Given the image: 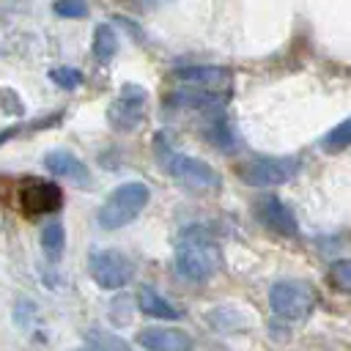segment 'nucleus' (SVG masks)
I'll return each instance as SVG.
<instances>
[{"label": "nucleus", "mask_w": 351, "mask_h": 351, "mask_svg": "<svg viewBox=\"0 0 351 351\" xmlns=\"http://www.w3.org/2000/svg\"><path fill=\"white\" fill-rule=\"evenodd\" d=\"M222 266V252L214 233L203 225H189L176 241V271L189 282H206Z\"/></svg>", "instance_id": "1"}, {"label": "nucleus", "mask_w": 351, "mask_h": 351, "mask_svg": "<svg viewBox=\"0 0 351 351\" xmlns=\"http://www.w3.org/2000/svg\"><path fill=\"white\" fill-rule=\"evenodd\" d=\"M148 200H151V189H148L143 181L118 184V186L107 195V200L99 206V211H96L99 228H101V230L126 228L132 219L140 217V211L148 206Z\"/></svg>", "instance_id": "2"}, {"label": "nucleus", "mask_w": 351, "mask_h": 351, "mask_svg": "<svg viewBox=\"0 0 351 351\" xmlns=\"http://www.w3.org/2000/svg\"><path fill=\"white\" fill-rule=\"evenodd\" d=\"M159 159H162L165 170L170 173V178L178 181L181 186L192 189V192H214L222 184L217 170L208 162L189 156V154H181V151H173L162 140H159Z\"/></svg>", "instance_id": "3"}, {"label": "nucleus", "mask_w": 351, "mask_h": 351, "mask_svg": "<svg viewBox=\"0 0 351 351\" xmlns=\"http://www.w3.org/2000/svg\"><path fill=\"white\" fill-rule=\"evenodd\" d=\"M299 170H302V162L296 156H250L236 165L239 181L258 189L280 186L293 176H299Z\"/></svg>", "instance_id": "4"}, {"label": "nucleus", "mask_w": 351, "mask_h": 351, "mask_svg": "<svg viewBox=\"0 0 351 351\" xmlns=\"http://www.w3.org/2000/svg\"><path fill=\"white\" fill-rule=\"evenodd\" d=\"M315 291L307 280H280L269 291V307L282 321H304L315 310Z\"/></svg>", "instance_id": "5"}, {"label": "nucleus", "mask_w": 351, "mask_h": 351, "mask_svg": "<svg viewBox=\"0 0 351 351\" xmlns=\"http://www.w3.org/2000/svg\"><path fill=\"white\" fill-rule=\"evenodd\" d=\"M88 271L101 291H121L134 277V261L121 250H93L88 255Z\"/></svg>", "instance_id": "6"}, {"label": "nucleus", "mask_w": 351, "mask_h": 351, "mask_svg": "<svg viewBox=\"0 0 351 351\" xmlns=\"http://www.w3.org/2000/svg\"><path fill=\"white\" fill-rule=\"evenodd\" d=\"M143 115H145V90L140 85H123L121 96L107 110V121L118 132L137 129L140 121H143Z\"/></svg>", "instance_id": "7"}, {"label": "nucleus", "mask_w": 351, "mask_h": 351, "mask_svg": "<svg viewBox=\"0 0 351 351\" xmlns=\"http://www.w3.org/2000/svg\"><path fill=\"white\" fill-rule=\"evenodd\" d=\"M255 217L261 219V225H266L269 230H274L277 236H296L299 233V222L296 214L291 211V206L285 200H280V195H261L255 200Z\"/></svg>", "instance_id": "8"}, {"label": "nucleus", "mask_w": 351, "mask_h": 351, "mask_svg": "<svg viewBox=\"0 0 351 351\" xmlns=\"http://www.w3.org/2000/svg\"><path fill=\"white\" fill-rule=\"evenodd\" d=\"M41 162H44L47 173L69 181L71 186H80V189L90 186V170L77 154H71V151H49Z\"/></svg>", "instance_id": "9"}, {"label": "nucleus", "mask_w": 351, "mask_h": 351, "mask_svg": "<svg viewBox=\"0 0 351 351\" xmlns=\"http://www.w3.org/2000/svg\"><path fill=\"white\" fill-rule=\"evenodd\" d=\"M137 343L145 351H192L195 340L178 326H148L137 332Z\"/></svg>", "instance_id": "10"}, {"label": "nucleus", "mask_w": 351, "mask_h": 351, "mask_svg": "<svg viewBox=\"0 0 351 351\" xmlns=\"http://www.w3.org/2000/svg\"><path fill=\"white\" fill-rule=\"evenodd\" d=\"M19 206L27 214H52L63 206V195L52 181H27L19 192Z\"/></svg>", "instance_id": "11"}, {"label": "nucleus", "mask_w": 351, "mask_h": 351, "mask_svg": "<svg viewBox=\"0 0 351 351\" xmlns=\"http://www.w3.org/2000/svg\"><path fill=\"white\" fill-rule=\"evenodd\" d=\"M176 77L181 82H189L192 88L214 90V93H228L230 88V71L225 66H211V63H195V66H181L176 69Z\"/></svg>", "instance_id": "12"}, {"label": "nucleus", "mask_w": 351, "mask_h": 351, "mask_svg": "<svg viewBox=\"0 0 351 351\" xmlns=\"http://www.w3.org/2000/svg\"><path fill=\"white\" fill-rule=\"evenodd\" d=\"M170 101L176 107L184 110H197V112H219L228 101V93H214V90H203V88H181L170 96Z\"/></svg>", "instance_id": "13"}, {"label": "nucleus", "mask_w": 351, "mask_h": 351, "mask_svg": "<svg viewBox=\"0 0 351 351\" xmlns=\"http://www.w3.org/2000/svg\"><path fill=\"white\" fill-rule=\"evenodd\" d=\"M137 307L148 318H159V321H176V318H181V310L173 302H167L151 285H140V291H137Z\"/></svg>", "instance_id": "14"}, {"label": "nucleus", "mask_w": 351, "mask_h": 351, "mask_svg": "<svg viewBox=\"0 0 351 351\" xmlns=\"http://www.w3.org/2000/svg\"><path fill=\"white\" fill-rule=\"evenodd\" d=\"M90 52L99 63H110L115 55H118V33L112 30V25H96L93 30V44H90Z\"/></svg>", "instance_id": "15"}, {"label": "nucleus", "mask_w": 351, "mask_h": 351, "mask_svg": "<svg viewBox=\"0 0 351 351\" xmlns=\"http://www.w3.org/2000/svg\"><path fill=\"white\" fill-rule=\"evenodd\" d=\"M63 247H66V228L60 219H49L41 228V250L52 263H58L63 255Z\"/></svg>", "instance_id": "16"}, {"label": "nucleus", "mask_w": 351, "mask_h": 351, "mask_svg": "<svg viewBox=\"0 0 351 351\" xmlns=\"http://www.w3.org/2000/svg\"><path fill=\"white\" fill-rule=\"evenodd\" d=\"M88 346L90 351H132V346L121 337V335H112L107 329H88Z\"/></svg>", "instance_id": "17"}, {"label": "nucleus", "mask_w": 351, "mask_h": 351, "mask_svg": "<svg viewBox=\"0 0 351 351\" xmlns=\"http://www.w3.org/2000/svg\"><path fill=\"white\" fill-rule=\"evenodd\" d=\"M351 145V118H343L337 126H332L324 137H321V148L335 154V151H346Z\"/></svg>", "instance_id": "18"}, {"label": "nucleus", "mask_w": 351, "mask_h": 351, "mask_svg": "<svg viewBox=\"0 0 351 351\" xmlns=\"http://www.w3.org/2000/svg\"><path fill=\"white\" fill-rule=\"evenodd\" d=\"M49 80H52L58 88L74 90V88L82 82V74H80L77 69H71V66H58V69H52V71H49Z\"/></svg>", "instance_id": "19"}, {"label": "nucleus", "mask_w": 351, "mask_h": 351, "mask_svg": "<svg viewBox=\"0 0 351 351\" xmlns=\"http://www.w3.org/2000/svg\"><path fill=\"white\" fill-rule=\"evenodd\" d=\"M52 11L66 19H80V16H88V0H55Z\"/></svg>", "instance_id": "20"}, {"label": "nucleus", "mask_w": 351, "mask_h": 351, "mask_svg": "<svg viewBox=\"0 0 351 351\" xmlns=\"http://www.w3.org/2000/svg\"><path fill=\"white\" fill-rule=\"evenodd\" d=\"M329 280L337 288H351V261H337L329 269Z\"/></svg>", "instance_id": "21"}, {"label": "nucleus", "mask_w": 351, "mask_h": 351, "mask_svg": "<svg viewBox=\"0 0 351 351\" xmlns=\"http://www.w3.org/2000/svg\"><path fill=\"white\" fill-rule=\"evenodd\" d=\"M16 132H19V126H11V129H3V132H0V145H3V143H8V140H11L14 134H16Z\"/></svg>", "instance_id": "22"}, {"label": "nucleus", "mask_w": 351, "mask_h": 351, "mask_svg": "<svg viewBox=\"0 0 351 351\" xmlns=\"http://www.w3.org/2000/svg\"><path fill=\"white\" fill-rule=\"evenodd\" d=\"M74 351H90V348H74Z\"/></svg>", "instance_id": "23"}]
</instances>
